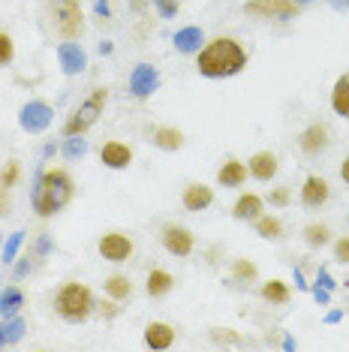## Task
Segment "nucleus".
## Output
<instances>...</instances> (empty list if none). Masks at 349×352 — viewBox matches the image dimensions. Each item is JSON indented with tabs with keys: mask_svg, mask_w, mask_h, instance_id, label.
Returning a JSON list of instances; mask_svg holds the SVG:
<instances>
[{
	"mask_svg": "<svg viewBox=\"0 0 349 352\" xmlns=\"http://www.w3.org/2000/svg\"><path fill=\"white\" fill-rule=\"evenodd\" d=\"M15 58V43L10 34H0V67H6V63H12Z\"/></svg>",
	"mask_w": 349,
	"mask_h": 352,
	"instance_id": "7c9ffc66",
	"label": "nucleus"
},
{
	"mask_svg": "<svg viewBox=\"0 0 349 352\" xmlns=\"http://www.w3.org/2000/svg\"><path fill=\"white\" fill-rule=\"evenodd\" d=\"M217 181H220V187H241L244 181H247V166L241 163V160H226L223 166H220V172H217Z\"/></svg>",
	"mask_w": 349,
	"mask_h": 352,
	"instance_id": "f3484780",
	"label": "nucleus"
},
{
	"mask_svg": "<svg viewBox=\"0 0 349 352\" xmlns=\"http://www.w3.org/2000/svg\"><path fill=\"white\" fill-rule=\"evenodd\" d=\"M19 172H21V169H19V163H15V160H10V163L3 166V172H0V178H3V184H6L10 190L15 187V184H19Z\"/></svg>",
	"mask_w": 349,
	"mask_h": 352,
	"instance_id": "473e14b6",
	"label": "nucleus"
},
{
	"mask_svg": "<svg viewBox=\"0 0 349 352\" xmlns=\"http://www.w3.org/2000/svg\"><path fill=\"white\" fill-rule=\"evenodd\" d=\"M21 241H25V232H15V235H10V241L3 244V262H12L15 253H19Z\"/></svg>",
	"mask_w": 349,
	"mask_h": 352,
	"instance_id": "2f4dec72",
	"label": "nucleus"
},
{
	"mask_svg": "<svg viewBox=\"0 0 349 352\" xmlns=\"http://www.w3.org/2000/svg\"><path fill=\"white\" fill-rule=\"evenodd\" d=\"M76 193V184L69 178L67 169H49L39 175L36 190H34V211L39 217H52L60 208H67V202Z\"/></svg>",
	"mask_w": 349,
	"mask_h": 352,
	"instance_id": "f03ea898",
	"label": "nucleus"
},
{
	"mask_svg": "<svg viewBox=\"0 0 349 352\" xmlns=\"http://www.w3.org/2000/svg\"><path fill=\"white\" fill-rule=\"evenodd\" d=\"M172 289H174V277L169 274V271L154 268L148 274V295L150 298H163V295H169Z\"/></svg>",
	"mask_w": 349,
	"mask_h": 352,
	"instance_id": "412c9836",
	"label": "nucleus"
},
{
	"mask_svg": "<svg viewBox=\"0 0 349 352\" xmlns=\"http://www.w3.org/2000/svg\"><path fill=\"white\" fill-rule=\"evenodd\" d=\"M304 241H307V247L319 250V247L331 241V229L325 226V223H311V226H304Z\"/></svg>",
	"mask_w": 349,
	"mask_h": 352,
	"instance_id": "a878e982",
	"label": "nucleus"
},
{
	"mask_svg": "<svg viewBox=\"0 0 349 352\" xmlns=\"http://www.w3.org/2000/svg\"><path fill=\"white\" fill-rule=\"evenodd\" d=\"M244 67H247V52L232 36L211 39L199 52V60H196V69L205 78H229V76H238Z\"/></svg>",
	"mask_w": 349,
	"mask_h": 352,
	"instance_id": "f257e3e1",
	"label": "nucleus"
},
{
	"mask_svg": "<svg viewBox=\"0 0 349 352\" xmlns=\"http://www.w3.org/2000/svg\"><path fill=\"white\" fill-rule=\"evenodd\" d=\"M277 169H280V166H277V157L271 154V151H256L247 163V172L256 181H271L277 175Z\"/></svg>",
	"mask_w": 349,
	"mask_h": 352,
	"instance_id": "dca6fc26",
	"label": "nucleus"
},
{
	"mask_svg": "<svg viewBox=\"0 0 349 352\" xmlns=\"http://www.w3.org/2000/svg\"><path fill=\"white\" fill-rule=\"evenodd\" d=\"M12 208V199H10V187L3 184V178H0V217H6Z\"/></svg>",
	"mask_w": 349,
	"mask_h": 352,
	"instance_id": "e433bc0d",
	"label": "nucleus"
},
{
	"mask_svg": "<svg viewBox=\"0 0 349 352\" xmlns=\"http://www.w3.org/2000/svg\"><path fill=\"white\" fill-rule=\"evenodd\" d=\"M268 199H271L274 208H286L289 199H292V193H289L286 187H277V190H271V196H268Z\"/></svg>",
	"mask_w": 349,
	"mask_h": 352,
	"instance_id": "72a5a7b5",
	"label": "nucleus"
},
{
	"mask_svg": "<svg viewBox=\"0 0 349 352\" xmlns=\"http://www.w3.org/2000/svg\"><path fill=\"white\" fill-rule=\"evenodd\" d=\"M154 3L163 19H174V15H178V0H154Z\"/></svg>",
	"mask_w": 349,
	"mask_h": 352,
	"instance_id": "c9c22d12",
	"label": "nucleus"
},
{
	"mask_svg": "<svg viewBox=\"0 0 349 352\" xmlns=\"http://www.w3.org/2000/svg\"><path fill=\"white\" fill-rule=\"evenodd\" d=\"M106 292H109V298H115V301L130 298V295H133L130 277H126V274H112V277L106 280Z\"/></svg>",
	"mask_w": 349,
	"mask_h": 352,
	"instance_id": "b1692460",
	"label": "nucleus"
},
{
	"mask_svg": "<svg viewBox=\"0 0 349 352\" xmlns=\"http://www.w3.org/2000/svg\"><path fill=\"white\" fill-rule=\"evenodd\" d=\"M160 87V76H157V69L154 67H148V63H139L136 69H133V76H130V91H133V97H139V100H145L150 97V94Z\"/></svg>",
	"mask_w": 349,
	"mask_h": 352,
	"instance_id": "9b49d317",
	"label": "nucleus"
},
{
	"mask_svg": "<svg viewBox=\"0 0 349 352\" xmlns=\"http://www.w3.org/2000/svg\"><path fill=\"white\" fill-rule=\"evenodd\" d=\"M58 60H60V67L67 76H78L87 67V54L82 52V45L73 43V39L58 45Z\"/></svg>",
	"mask_w": 349,
	"mask_h": 352,
	"instance_id": "ddd939ff",
	"label": "nucleus"
},
{
	"mask_svg": "<svg viewBox=\"0 0 349 352\" xmlns=\"http://www.w3.org/2000/svg\"><path fill=\"white\" fill-rule=\"evenodd\" d=\"M6 340H19L21 338V331H25V322H21V319H10V325H6Z\"/></svg>",
	"mask_w": 349,
	"mask_h": 352,
	"instance_id": "4c0bfd02",
	"label": "nucleus"
},
{
	"mask_svg": "<svg viewBox=\"0 0 349 352\" xmlns=\"http://www.w3.org/2000/svg\"><path fill=\"white\" fill-rule=\"evenodd\" d=\"M193 232L190 229H184V226H174V223H169V226L163 229V247L169 250L172 256H190L193 253Z\"/></svg>",
	"mask_w": 349,
	"mask_h": 352,
	"instance_id": "1a4fd4ad",
	"label": "nucleus"
},
{
	"mask_svg": "<svg viewBox=\"0 0 349 352\" xmlns=\"http://www.w3.org/2000/svg\"><path fill=\"white\" fill-rule=\"evenodd\" d=\"M45 12H49L52 28L63 39H78L85 34V15L78 0H45Z\"/></svg>",
	"mask_w": 349,
	"mask_h": 352,
	"instance_id": "20e7f679",
	"label": "nucleus"
},
{
	"mask_svg": "<svg viewBox=\"0 0 349 352\" xmlns=\"http://www.w3.org/2000/svg\"><path fill=\"white\" fill-rule=\"evenodd\" d=\"M232 277L247 283V280H256V277H259V268L253 265L250 259H235V262H232Z\"/></svg>",
	"mask_w": 349,
	"mask_h": 352,
	"instance_id": "c85d7f7f",
	"label": "nucleus"
},
{
	"mask_svg": "<svg viewBox=\"0 0 349 352\" xmlns=\"http://www.w3.org/2000/svg\"><path fill=\"white\" fill-rule=\"evenodd\" d=\"M100 160L109 169H126V166L133 163V151L126 148L124 142H106V145L100 148Z\"/></svg>",
	"mask_w": 349,
	"mask_h": 352,
	"instance_id": "2eb2a0df",
	"label": "nucleus"
},
{
	"mask_svg": "<svg viewBox=\"0 0 349 352\" xmlns=\"http://www.w3.org/2000/svg\"><path fill=\"white\" fill-rule=\"evenodd\" d=\"M154 145L160 151H181L184 148V133L178 126H157L154 130Z\"/></svg>",
	"mask_w": 349,
	"mask_h": 352,
	"instance_id": "aec40b11",
	"label": "nucleus"
},
{
	"mask_svg": "<svg viewBox=\"0 0 349 352\" xmlns=\"http://www.w3.org/2000/svg\"><path fill=\"white\" fill-rule=\"evenodd\" d=\"M181 205H184V211H205V208L214 205V190L208 184H190L184 190V196H181Z\"/></svg>",
	"mask_w": 349,
	"mask_h": 352,
	"instance_id": "4468645a",
	"label": "nucleus"
},
{
	"mask_svg": "<svg viewBox=\"0 0 349 352\" xmlns=\"http://www.w3.org/2000/svg\"><path fill=\"white\" fill-rule=\"evenodd\" d=\"M262 298L271 301V304H289L292 292H289V286L283 283V280H268V283L262 286Z\"/></svg>",
	"mask_w": 349,
	"mask_h": 352,
	"instance_id": "393cba45",
	"label": "nucleus"
},
{
	"mask_svg": "<svg viewBox=\"0 0 349 352\" xmlns=\"http://www.w3.org/2000/svg\"><path fill=\"white\" fill-rule=\"evenodd\" d=\"M298 3H311V0H298Z\"/></svg>",
	"mask_w": 349,
	"mask_h": 352,
	"instance_id": "79ce46f5",
	"label": "nucleus"
},
{
	"mask_svg": "<svg viewBox=\"0 0 349 352\" xmlns=\"http://www.w3.org/2000/svg\"><path fill=\"white\" fill-rule=\"evenodd\" d=\"M199 45H202V30L199 28H184V30H178L174 34V49L178 52H199Z\"/></svg>",
	"mask_w": 349,
	"mask_h": 352,
	"instance_id": "5701e85b",
	"label": "nucleus"
},
{
	"mask_svg": "<svg viewBox=\"0 0 349 352\" xmlns=\"http://www.w3.org/2000/svg\"><path fill=\"white\" fill-rule=\"evenodd\" d=\"M21 304H25V298H21V292L15 289V286H10V289L3 292V298H0V314H3V319H12L15 314H19Z\"/></svg>",
	"mask_w": 349,
	"mask_h": 352,
	"instance_id": "cd10ccee",
	"label": "nucleus"
},
{
	"mask_svg": "<svg viewBox=\"0 0 349 352\" xmlns=\"http://www.w3.org/2000/svg\"><path fill=\"white\" fill-rule=\"evenodd\" d=\"M145 343L150 349H169L174 343V328L166 322H150L145 328Z\"/></svg>",
	"mask_w": 349,
	"mask_h": 352,
	"instance_id": "a211bd4d",
	"label": "nucleus"
},
{
	"mask_svg": "<svg viewBox=\"0 0 349 352\" xmlns=\"http://www.w3.org/2000/svg\"><path fill=\"white\" fill-rule=\"evenodd\" d=\"M340 178H344V184H349V157L344 160V166H340Z\"/></svg>",
	"mask_w": 349,
	"mask_h": 352,
	"instance_id": "ea45409f",
	"label": "nucleus"
},
{
	"mask_svg": "<svg viewBox=\"0 0 349 352\" xmlns=\"http://www.w3.org/2000/svg\"><path fill=\"white\" fill-rule=\"evenodd\" d=\"M100 310H102V314H106V316H115V314H117L115 298H112V301H102V304H100Z\"/></svg>",
	"mask_w": 349,
	"mask_h": 352,
	"instance_id": "58836bf2",
	"label": "nucleus"
},
{
	"mask_svg": "<svg viewBox=\"0 0 349 352\" xmlns=\"http://www.w3.org/2000/svg\"><path fill=\"white\" fill-rule=\"evenodd\" d=\"M54 307H58L60 319H67V322H85L87 316L93 314V292L87 289L85 283H76V280H69V283H63L58 295H54Z\"/></svg>",
	"mask_w": 349,
	"mask_h": 352,
	"instance_id": "7ed1b4c3",
	"label": "nucleus"
},
{
	"mask_svg": "<svg viewBox=\"0 0 349 352\" xmlns=\"http://www.w3.org/2000/svg\"><path fill=\"white\" fill-rule=\"evenodd\" d=\"M259 214H262V199L256 193H244L235 202V208H232V217L235 220H256Z\"/></svg>",
	"mask_w": 349,
	"mask_h": 352,
	"instance_id": "4be33fe9",
	"label": "nucleus"
},
{
	"mask_svg": "<svg viewBox=\"0 0 349 352\" xmlns=\"http://www.w3.org/2000/svg\"><path fill=\"white\" fill-rule=\"evenodd\" d=\"M328 199H331L328 181L319 178V175H311V178L304 181V187H301V205L304 208H322Z\"/></svg>",
	"mask_w": 349,
	"mask_h": 352,
	"instance_id": "f8f14e48",
	"label": "nucleus"
},
{
	"mask_svg": "<svg viewBox=\"0 0 349 352\" xmlns=\"http://www.w3.org/2000/svg\"><path fill=\"white\" fill-rule=\"evenodd\" d=\"M298 145H301V154H304V157H319V154H325L328 145H331L328 126H325V124H311L304 133H301Z\"/></svg>",
	"mask_w": 349,
	"mask_h": 352,
	"instance_id": "6e6552de",
	"label": "nucleus"
},
{
	"mask_svg": "<svg viewBox=\"0 0 349 352\" xmlns=\"http://www.w3.org/2000/svg\"><path fill=\"white\" fill-rule=\"evenodd\" d=\"M63 154H67L69 160H78L87 154V142L82 139V135H69L67 139V148H63Z\"/></svg>",
	"mask_w": 349,
	"mask_h": 352,
	"instance_id": "c756f323",
	"label": "nucleus"
},
{
	"mask_svg": "<svg viewBox=\"0 0 349 352\" xmlns=\"http://www.w3.org/2000/svg\"><path fill=\"white\" fill-rule=\"evenodd\" d=\"M19 124H21V130H27V133H43L45 126L52 124V109L45 106V102H27L25 109H21V115H19Z\"/></svg>",
	"mask_w": 349,
	"mask_h": 352,
	"instance_id": "9d476101",
	"label": "nucleus"
},
{
	"mask_svg": "<svg viewBox=\"0 0 349 352\" xmlns=\"http://www.w3.org/2000/svg\"><path fill=\"white\" fill-rule=\"evenodd\" d=\"M106 102H109V91H106V87H93L91 97H87L82 106L69 115V121L63 124V135H67V139H69V135H85L93 124H97V118L102 115Z\"/></svg>",
	"mask_w": 349,
	"mask_h": 352,
	"instance_id": "39448f33",
	"label": "nucleus"
},
{
	"mask_svg": "<svg viewBox=\"0 0 349 352\" xmlns=\"http://www.w3.org/2000/svg\"><path fill=\"white\" fill-rule=\"evenodd\" d=\"M244 12L253 19H277V21H289L301 12L298 0H247Z\"/></svg>",
	"mask_w": 349,
	"mask_h": 352,
	"instance_id": "423d86ee",
	"label": "nucleus"
},
{
	"mask_svg": "<svg viewBox=\"0 0 349 352\" xmlns=\"http://www.w3.org/2000/svg\"><path fill=\"white\" fill-rule=\"evenodd\" d=\"M331 109L340 118H349V73H344L331 87Z\"/></svg>",
	"mask_w": 349,
	"mask_h": 352,
	"instance_id": "6ab92c4d",
	"label": "nucleus"
},
{
	"mask_svg": "<svg viewBox=\"0 0 349 352\" xmlns=\"http://www.w3.org/2000/svg\"><path fill=\"white\" fill-rule=\"evenodd\" d=\"M256 232L262 238H280L283 235V223H280V217H271V214H259L256 220Z\"/></svg>",
	"mask_w": 349,
	"mask_h": 352,
	"instance_id": "bb28decb",
	"label": "nucleus"
},
{
	"mask_svg": "<svg viewBox=\"0 0 349 352\" xmlns=\"http://www.w3.org/2000/svg\"><path fill=\"white\" fill-rule=\"evenodd\" d=\"M335 6H349V0H331Z\"/></svg>",
	"mask_w": 349,
	"mask_h": 352,
	"instance_id": "a19ab883",
	"label": "nucleus"
},
{
	"mask_svg": "<svg viewBox=\"0 0 349 352\" xmlns=\"http://www.w3.org/2000/svg\"><path fill=\"white\" fill-rule=\"evenodd\" d=\"M100 256L109 262H126L133 256V238L124 232H106L100 238Z\"/></svg>",
	"mask_w": 349,
	"mask_h": 352,
	"instance_id": "0eeeda50",
	"label": "nucleus"
},
{
	"mask_svg": "<svg viewBox=\"0 0 349 352\" xmlns=\"http://www.w3.org/2000/svg\"><path fill=\"white\" fill-rule=\"evenodd\" d=\"M335 259L344 262V265L349 262V235H344V238H337L335 241Z\"/></svg>",
	"mask_w": 349,
	"mask_h": 352,
	"instance_id": "f704fd0d",
	"label": "nucleus"
}]
</instances>
